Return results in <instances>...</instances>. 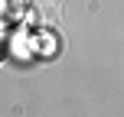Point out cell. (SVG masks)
<instances>
[{"mask_svg": "<svg viewBox=\"0 0 124 117\" xmlns=\"http://www.w3.org/2000/svg\"><path fill=\"white\" fill-rule=\"evenodd\" d=\"M62 0H36L33 3V10H30V16H33V23L36 26H43V29H52V26H59L62 23Z\"/></svg>", "mask_w": 124, "mask_h": 117, "instance_id": "6da1fadb", "label": "cell"}]
</instances>
